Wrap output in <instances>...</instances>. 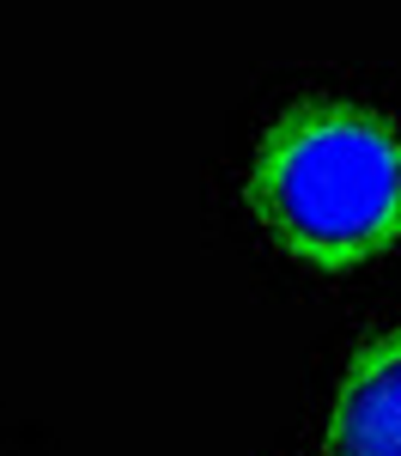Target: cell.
<instances>
[{
	"mask_svg": "<svg viewBox=\"0 0 401 456\" xmlns=\"http://www.w3.org/2000/svg\"><path fill=\"white\" fill-rule=\"evenodd\" d=\"M244 208L274 256L359 274L401 256V122L347 92H304L268 116Z\"/></svg>",
	"mask_w": 401,
	"mask_h": 456,
	"instance_id": "6da1fadb",
	"label": "cell"
},
{
	"mask_svg": "<svg viewBox=\"0 0 401 456\" xmlns=\"http://www.w3.org/2000/svg\"><path fill=\"white\" fill-rule=\"evenodd\" d=\"M317 456H401V322L371 329L347 353Z\"/></svg>",
	"mask_w": 401,
	"mask_h": 456,
	"instance_id": "7a4b0ae2",
	"label": "cell"
}]
</instances>
